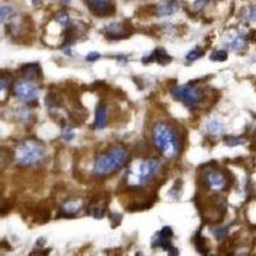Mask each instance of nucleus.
Returning <instances> with one entry per match:
<instances>
[{"instance_id": "9d476101", "label": "nucleus", "mask_w": 256, "mask_h": 256, "mask_svg": "<svg viewBox=\"0 0 256 256\" xmlns=\"http://www.w3.org/2000/svg\"><path fill=\"white\" fill-rule=\"evenodd\" d=\"M130 28H131V24H110L105 28V36H106V38H110V40L127 38L132 34Z\"/></svg>"}, {"instance_id": "c756f323", "label": "nucleus", "mask_w": 256, "mask_h": 256, "mask_svg": "<svg viewBox=\"0 0 256 256\" xmlns=\"http://www.w3.org/2000/svg\"><path fill=\"white\" fill-rule=\"evenodd\" d=\"M62 2H63V4H68V3H70V0H62Z\"/></svg>"}, {"instance_id": "cd10ccee", "label": "nucleus", "mask_w": 256, "mask_h": 256, "mask_svg": "<svg viewBox=\"0 0 256 256\" xmlns=\"http://www.w3.org/2000/svg\"><path fill=\"white\" fill-rule=\"evenodd\" d=\"M98 59H100V54L99 52H90V54H88V56H86V60L88 62H96Z\"/></svg>"}, {"instance_id": "f03ea898", "label": "nucleus", "mask_w": 256, "mask_h": 256, "mask_svg": "<svg viewBox=\"0 0 256 256\" xmlns=\"http://www.w3.org/2000/svg\"><path fill=\"white\" fill-rule=\"evenodd\" d=\"M152 142L163 156L173 159L182 150V140L177 128L168 122H159L152 128Z\"/></svg>"}, {"instance_id": "9b49d317", "label": "nucleus", "mask_w": 256, "mask_h": 256, "mask_svg": "<svg viewBox=\"0 0 256 256\" xmlns=\"http://www.w3.org/2000/svg\"><path fill=\"white\" fill-rule=\"evenodd\" d=\"M180 8V0H160V3L154 6V14L158 17L172 16Z\"/></svg>"}, {"instance_id": "5701e85b", "label": "nucleus", "mask_w": 256, "mask_h": 256, "mask_svg": "<svg viewBox=\"0 0 256 256\" xmlns=\"http://www.w3.org/2000/svg\"><path fill=\"white\" fill-rule=\"evenodd\" d=\"M194 244H195L196 248H198V251L200 254H206L208 252V248L206 244H205V240L202 238V237L200 236V233H198L195 236V238H194Z\"/></svg>"}, {"instance_id": "6e6552de", "label": "nucleus", "mask_w": 256, "mask_h": 256, "mask_svg": "<svg viewBox=\"0 0 256 256\" xmlns=\"http://www.w3.org/2000/svg\"><path fill=\"white\" fill-rule=\"evenodd\" d=\"M84 3L96 17H109L116 12V6L112 0H84Z\"/></svg>"}, {"instance_id": "f3484780", "label": "nucleus", "mask_w": 256, "mask_h": 256, "mask_svg": "<svg viewBox=\"0 0 256 256\" xmlns=\"http://www.w3.org/2000/svg\"><path fill=\"white\" fill-rule=\"evenodd\" d=\"M81 209V201L70 200L67 204H64L60 209V214L58 216H64V218H72L80 212Z\"/></svg>"}, {"instance_id": "4be33fe9", "label": "nucleus", "mask_w": 256, "mask_h": 256, "mask_svg": "<svg viewBox=\"0 0 256 256\" xmlns=\"http://www.w3.org/2000/svg\"><path fill=\"white\" fill-rule=\"evenodd\" d=\"M13 14H14V10H13L12 6H0V22H6V20H8Z\"/></svg>"}, {"instance_id": "7c9ffc66", "label": "nucleus", "mask_w": 256, "mask_h": 256, "mask_svg": "<svg viewBox=\"0 0 256 256\" xmlns=\"http://www.w3.org/2000/svg\"><path fill=\"white\" fill-rule=\"evenodd\" d=\"M255 142H256V134H255Z\"/></svg>"}, {"instance_id": "39448f33", "label": "nucleus", "mask_w": 256, "mask_h": 256, "mask_svg": "<svg viewBox=\"0 0 256 256\" xmlns=\"http://www.w3.org/2000/svg\"><path fill=\"white\" fill-rule=\"evenodd\" d=\"M201 182L209 191L222 192L230 186V177L227 170L219 168H206L201 173Z\"/></svg>"}, {"instance_id": "a211bd4d", "label": "nucleus", "mask_w": 256, "mask_h": 256, "mask_svg": "<svg viewBox=\"0 0 256 256\" xmlns=\"http://www.w3.org/2000/svg\"><path fill=\"white\" fill-rule=\"evenodd\" d=\"M206 131L208 134H212V136H218V134H220L222 132H223V124H222L220 120L214 118V120L208 122Z\"/></svg>"}, {"instance_id": "f8f14e48", "label": "nucleus", "mask_w": 256, "mask_h": 256, "mask_svg": "<svg viewBox=\"0 0 256 256\" xmlns=\"http://www.w3.org/2000/svg\"><path fill=\"white\" fill-rule=\"evenodd\" d=\"M106 124H108V106H106L104 102H100L98 106H96L94 127L96 130H102Z\"/></svg>"}, {"instance_id": "bb28decb", "label": "nucleus", "mask_w": 256, "mask_h": 256, "mask_svg": "<svg viewBox=\"0 0 256 256\" xmlns=\"http://www.w3.org/2000/svg\"><path fill=\"white\" fill-rule=\"evenodd\" d=\"M224 142L227 144L228 146H237L242 145L244 141L241 140L240 137H226V138H224Z\"/></svg>"}, {"instance_id": "dca6fc26", "label": "nucleus", "mask_w": 256, "mask_h": 256, "mask_svg": "<svg viewBox=\"0 0 256 256\" xmlns=\"http://www.w3.org/2000/svg\"><path fill=\"white\" fill-rule=\"evenodd\" d=\"M248 40V35H244L242 32H236L234 35H230V38L227 41V46L233 52H238L244 49Z\"/></svg>"}, {"instance_id": "2eb2a0df", "label": "nucleus", "mask_w": 256, "mask_h": 256, "mask_svg": "<svg viewBox=\"0 0 256 256\" xmlns=\"http://www.w3.org/2000/svg\"><path fill=\"white\" fill-rule=\"evenodd\" d=\"M88 212L94 218L102 219L106 212V200H92L88 208Z\"/></svg>"}, {"instance_id": "c85d7f7f", "label": "nucleus", "mask_w": 256, "mask_h": 256, "mask_svg": "<svg viewBox=\"0 0 256 256\" xmlns=\"http://www.w3.org/2000/svg\"><path fill=\"white\" fill-rule=\"evenodd\" d=\"M42 2H44V0H32V4H34V6H40L41 3H42Z\"/></svg>"}, {"instance_id": "412c9836", "label": "nucleus", "mask_w": 256, "mask_h": 256, "mask_svg": "<svg viewBox=\"0 0 256 256\" xmlns=\"http://www.w3.org/2000/svg\"><path fill=\"white\" fill-rule=\"evenodd\" d=\"M56 20L58 22L60 26L63 27H67L70 22V13L67 10H59L56 16Z\"/></svg>"}, {"instance_id": "aec40b11", "label": "nucleus", "mask_w": 256, "mask_h": 256, "mask_svg": "<svg viewBox=\"0 0 256 256\" xmlns=\"http://www.w3.org/2000/svg\"><path fill=\"white\" fill-rule=\"evenodd\" d=\"M205 52L201 48H195L194 50H191V52H187V56H186V60L187 63H192V62H195L198 60V59H200L201 56H204Z\"/></svg>"}, {"instance_id": "f257e3e1", "label": "nucleus", "mask_w": 256, "mask_h": 256, "mask_svg": "<svg viewBox=\"0 0 256 256\" xmlns=\"http://www.w3.org/2000/svg\"><path fill=\"white\" fill-rule=\"evenodd\" d=\"M128 150L123 146H112L105 152H100L94 160L92 174L96 178L104 180L116 174L120 168L127 164L130 159Z\"/></svg>"}, {"instance_id": "20e7f679", "label": "nucleus", "mask_w": 256, "mask_h": 256, "mask_svg": "<svg viewBox=\"0 0 256 256\" xmlns=\"http://www.w3.org/2000/svg\"><path fill=\"white\" fill-rule=\"evenodd\" d=\"M45 158L44 145L34 138H26L20 141L16 150V160L22 168H30L40 164Z\"/></svg>"}, {"instance_id": "b1692460", "label": "nucleus", "mask_w": 256, "mask_h": 256, "mask_svg": "<svg viewBox=\"0 0 256 256\" xmlns=\"http://www.w3.org/2000/svg\"><path fill=\"white\" fill-rule=\"evenodd\" d=\"M228 54L226 50H216V52H212V56H210V59L214 62H224L227 60Z\"/></svg>"}, {"instance_id": "4468645a", "label": "nucleus", "mask_w": 256, "mask_h": 256, "mask_svg": "<svg viewBox=\"0 0 256 256\" xmlns=\"http://www.w3.org/2000/svg\"><path fill=\"white\" fill-rule=\"evenodd\" d=\"M172 60H173L172 56H169L168 52H166L164 49L154 50V52H152L148 58L142 59V62L145 64L148 63V62H150V63H152V62H158V63L162 64V66H166V64H169Z\"/></svg>"}, {"instance_id": "ddd939ff", "label": "nucleus", "mask_w": 256, "mask_h": 256, "mask_svg": "<svg viewBox=\"0 0 256 256\" xmlns=\"http://www.w3.org/2000/svg\"><path fill=\"white\" fill-rule=\"evenodd\" d=\"M20 73V76L24 77V80H27V81L41 78V76H42L40 64L38 63H31V64H26V66H22Z\"/></svg>"}, {"instance_id": "423d86ee", "label": "nucleus", "mask_w": 256, "mask_h": 256, "mask_svg": "<svg viewBox=\"0 0 256 256\" xmlns=\"http://www.w3.org/2000/svg\"><path fill=\"white\" fill-rule=\"evenodd\" d=\"M172 95L176 100L184 104L187 108L194 109L198 106L202 100V91L194 86H176L172 88Z\"/></svg>"}, {"instance_id": "a878e982", "label": "nucleus", "mask_w": 256, "mask_h": 256, "mask_svg": "<svg viewBox=\"0 0 256 256\" xmlns=\"http://www.w3.org/2000/svg\"><path fill=\"white\" fill-rule=\"evenodd\" d=\"M62 136H63V138L66 141H72L73 138H74V132H73V128L72 127H64Z\"/></svg>"}, {"instance_id": "393cba45", "label": "nucleus", "mask_w": 256, "mask_h": 256, "mask_svg": "<svg viewBox=\"0 0 256 256\" xmlns=\"http://www.w3.org/2000/svg\"><path fill=\"white\" fill-rule=\"evenodd\" d=\"M228 230H230V227H218V228H212V232L216 238L224 240L226 237H227Z\"/></svg>"}, {"instance_id": "0eeeda50", "label": "nucleus", "mask_w": 256, "mask_h": 256, "mask_svg": "<svg viewBox=\"0 0 256 256\" xmlns=\"http://www.w3.org/2000/svg\"><path fill=\"white\" fill-rule=\"evenodd\" d=\"M14 95L27 104H36L38 88L31 81H20L14 84Z\"/></svg>"}, {"instance_id": "6ab92c4d", "label": "nucleus", "mask_w": 256, "mask_h": 256, "mask_svg": "<svg viewBox=\"0 0 256 256\" xmlns=\"http://www.w3.org/2000/svg\"><path fill=\"white\" fill-rule=\"evenodd\" d=\"M242 17L248 22H256V6H248L242 10Z\"/></svg>"}, {"instance_id": "7ed1b4c3", "label": "nucleus", "mask_w": 256, "mask_h": 256, "mask_svg": "<svg viewBox=\"0 0 256 256\" xmlns=\"http://www.w3.org/2000/svg\"><path fill=\"white\" fill-rule=\"evenodd\" d=\"M162 163L156 158H148L146 160H140L131 166L128 172V184L131 190H140L148 184L152 178L156 177L160 172Z\"/></svg>"}, {"instance_id": "1a4fd4ad", "label": "nucleus", "mask_w": 256, "mask_h": 256, "mask_svg": "<svg viewBox=\"0 0 256 256\" xmlns=\"http://www.w3.org/2000/svg\"><path fill=\"white\" fill-rule=\"evenodd\" d=\"M172 237H173V230L170 227H164L163 230H160L155 236L154 241H152V248H163V250L168 251L169 254L172 255H178V250L176 248H173L172 244Z\"/></svg>"}]
</instances>
